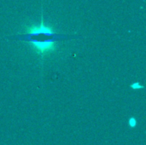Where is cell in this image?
Wrapping results in <instances>:
<instances>
[{"label":"cell","instance_id":"obj_1","mask_svg":"<svg viewBox=\"0 0 146 145\" xmlns=\"http://www.w3.org/2000/svg\"><path fill=\"white\" fill-rule=\"evenodd\" d=\"M79 38L80 37L78 36L56 32L51 26L44 24L43 15H41V22L38 26L33 25L31 26H27L23 33L9 37V39L21 40L30 44L33 50L42 58V60L45 56L56 50V44L58 42Z\"/></svg>","mask_w":146,"mask_h":145},{"label":"cell","instance_id":"obj_2","mask_svg":"<svg viewBox=\"0 0 146 145\" xmlns=\"http://www.w3.org/2000/svg\"><path fill=\"white\" fill-rule=\"evenodd\" d=\"M130 88L134 91H138V90L144 89V85H142L139 82H133V84L130 85Z\"/></svg>","mask_w":146,"mask_h":145},{"label":"cell","instance_id":"obj_3","mask_svg":"<svg viewBox=\"0 0 146 145\" xmlns=\"http://www.w3.org/2000/svg\"><path fill=\"white\" fill-rule=\"evenodd\" d=\"M128 125L131 128H135L137 126V120L135 117H130L128 120Z\"/></svg>","mask_w":146,"mask_h":145}]
</instances>
